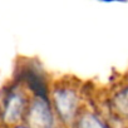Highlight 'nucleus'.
Segmentation results:
<instances>
[{
  "label": "nucleus",
  "instance_id": "6",
  "mask_svg": "<svg viewBox=\"0 0 128 128\" xmlns=\"http://www.w3.org/2000/svg\"><path fill=\"white\" fill-rule=\"evenodd\" d=\"M72 128H114V126L104 110L88 104L82 110Z\"/></svg>",
  "mask_w": 128,
  "mask_h": 128
},
{
  "label": "nucleus",
  "instance_id": "5",
  "mask_svg": "<svg viewBox=\"0 0 128 128\" xmlns=\"http://www.w3.org/2000/svg\"><path fill=\"white\" fill-rule=\"evenodd\" d=\"M106 114L110 120L128 124V77L116 82L106 96Z\"/></svg>",
  "mask_w": 128,
  "mask_h": 128
},
{
  "label": "nucleus",
  "instance_id": "2",
  "mask_svg": "<svg viewBox=\"0 0 128 128\" xmlns=\"http://www.w3.org/2000/svg\"><path fill=\"white\" fill-rule=\"evenodd\" d=\"M32 96L16 80H9L0 89V128L24 123Z\"/></svg>",
  "mask_w": 128,
  "mask_h": 128
},
{
  "label": "nucleus",
  "instance_id": "1",
  "mask_svg": "<svg viewBox=\"0 0 128 128\" xmlns=\"http://www.w3.org/2000/svg\"><path fill=\"white\" fill-rule=\"evenodd\" d=\"M49 99L62 128H72L82 110L89 104L80 80L70 77L52 80Z\"/></svg>",
  "mask_w": 128,
  "mask_h": 128
},
{
  "label": "nucleus",
  "instance_id": "4",
  "mask_svg": "<svg viewBox=\"0 0 128 128\" xmlns=\"http://www.w3.org/2000/svg\"><path fill=\"white\" fill-rule=\"evenodd\" d=\"M24 123L30 128H62L50 99L45 96H33L30 98Z\"/></svg>",
  "mask_w": 128,
  "mask_h": 128
},
{
  "label": "nucleus",
  "instance_id": "7",
  "mask_svg": "<svg viewBox=\"0 0 128 128\" xmlns=\"http://www.w3.org/2000/svg\"><path fill=\"white\" fill-rule=\"evenodd\" d=\"M10 128H30L29 126H26L25 123H20V124H16L14 127H10Z\"/></svg>",
  "mask_w": 128,
  "mask_h": 128
},
{
  "label": "nucleus",
  "instance_id": "3",
  "mask_svg": "<svg viewBox=\"0 0 128 128\" xmlns=\"http://www.w3.org/2000/svg\"><path fill=\"white\" fill-rule=\"evenodd\" d=\"M13 79L20 83L29 92L32 97L33 96L49 97L52 80H49L46 73L39 66V63L32 59L19 60L18 68L15 70V76Z\"/></svg>",
  "mask_w": 128,
  "mask_h": 128
}]
</instances>
